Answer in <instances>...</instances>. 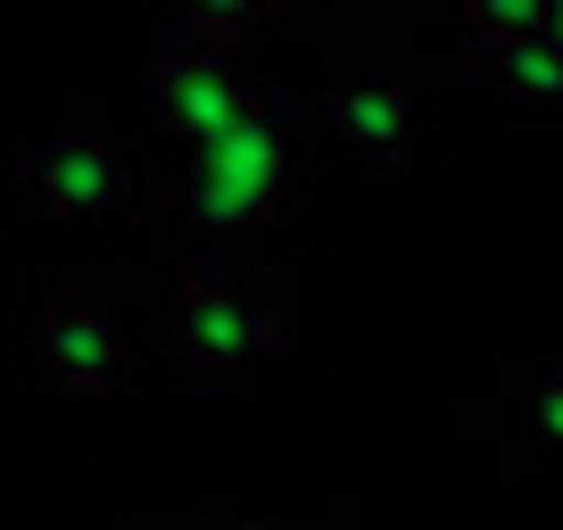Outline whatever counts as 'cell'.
Wrapping results in <instances>:
<instances>
[{
    "label": "cell",
    "instance_id": "obj_1",
    "mask_svg": "<svg viewBox=\"0 0 563 530\" xmlns=\"http://www.w3.org/2000/svg\"><path fill=\"white\" fill-rule=\"evenodd\" d=\"M166 340L199 382H232V373H257L265 356H282V299L241 274V265H191L166 299Z\"/></svg>",
    "mask_w": 563,
    "mask_h": 530
},
{
    "label": "cell",
    "instance_id": "obj_2",
    "mask_svg": "<svg viewBox=\"0 0 563 530\" xmlns=\"http://www.w3.org/2000/svg\"><path fill=\"white\" fill-rule=\"evenodd\" d=\"M282 183H290V142H282V108H249L241 124L191 142V175H183V199L208 232H249L282 208Z\"/></svg>",
    "mask_w": 563,
    "mask_h": 530
},
{
    "label": "cell",
    "instance_id": "obj_3",
    "mask_svg": "<svg viewBox=\"0 0 563 530\" xmlns=\"http://www.w3.org/2000/svg\"><path fill=\"white\" fill-rule=\"evenodd\" d=\"M25 199L51 224H108V216L133 208V158H124L117 133H51L42 150H25Z\"/></svg>",
    "mask_w": 563,
    "mask_h": 530
},
{
    "label": "cell",
    "instance_id": "obj_4",
    "mask_svg": "<svg viewBox=\"0 0 563 530\" xmlns=\"http://www.w3.org/2000/svg\"><path fill=\"white\" fill-rule=\"evenodd\" d=\"M265 100H274V91H257L241 58L216 51V42H199L191 25H175V42H166L158 67H150V108H158L175 133H191V142L241 124L249 108H265Z\"/></svg>",
    "mask_w": 563,
    "mask_h": 530
},
{
    "label": "cell",
    "instance_id": "obj_5",
    "mask_svg": "<svg viewBox=\"0 0 563 530\" xmlns=\"http://www.w3.org/2000/svg\"><path fill=\"white\" fill-rule=\"evenodd\" d=\"M34 356H42V373H51L58 389H117L124 373H133L124 323L108 316L100 299H84V290H51V299L34 307Z\"/></svg>",
    "mask_w": 563,
    "mask_h": 530
},
{
    "label": "cell",
    "instance_id": "obj_6",
    "mask_svg": "<svg viewBox=\"0 0 563 530\" xmlns=\"http://www.w3.org/2000/svg\"><path fill=\"white\" fill-rule=\"evenodd\" d=\"M323 117L349 150H365L373 166H398L406 158V133H415V91L406 75H382V67H349L323 84Z\"/></svg>",
    "mask_w": 563,
    "mask_h": 530
},
{
    "label": "cell",
    "instance_id": "obj_7",
    "mask_svg": "<svg viewBox=\"0 0 563 530\" xmlns=\"http://www.w3.org/2000/svg\"><path fill=\"white\" fill-rule=\"evenodd\" d=\"M489 75H497L506 91H522V100H563V51H555L547 34L489 51Z\"/></svg>",
    "mask_w": 563,
    "mask_h": 530
},
{
    "label": "cell",
    "instance_id": "obj_8",
    "mask_svg": "<svg viewBox=\"0 0 563 530\" xmlns=\"http://www.w3.org/2000/svg\"><path fill=\"white\" fill-rule=\"evenodd\" d=\"M539 9H547V0H464V25H473L481 51H506V42L539 34Z\"/></svg>",
    "mask_w": 563,
    "mask_h": 530
},
{
    "label": "cell",
    "instance_id": "obj_9",
    "mask_svg": "<svg viewBox=\"0 0 563 530\" xmlns=\"http://www.w3.org/2000/svg\"><path fill=\"white\" fill-rule=\"evenodd\" d=\"M265 18H274L265 0H199L183 25H191L199 42H216V51H241L249 34H265Z\"/></svg>",
    "mask_w": 563,
    "mask_h": 530
},
{
    "label": "cell",
    "instance_id": "obj_10",
    "mask_svg": "<svg viewBox=\"0 0 563 530\" xmlns=\"http://www.w3.org/2000/svg\"><path fill=\"white\" fill-rule=\"evenodd\" d=\"M530 431H539L547 448H563V365H547L539 382H530Z\"/></svg>",
    "mask_w": 563,
    "mask_h": 530
},
{
    "label": "cell",
    "instance_id": "obj_11",
    "mask_svg": "<svg viewBox=\"0 0 563 530\" xmlns=\"http://www.w3.org/2000/svg\"><path fill=\"white\" fill-rule=\"evenodd\" d=\"M224 530H323V522H265V514H241V522H224Z\"/></svg>",
    "mask_w": 563,
    "mask_h": 530
},
{
    "label": "cell",
    "instance_id": "obj_12",
    "mask_svg": "<svg viewBox=\"0 0 563 530\" xmlns=\"http://www.w3.org/2000/svg\"><path fill=\"white\" fill-rule=\"evenodd\" d=\"M539 34H547V42L563 51V0H547V9H539Z\"/></svg>",
    "mask_w": 563,
    "mask_h": 530
}]
</instances>
